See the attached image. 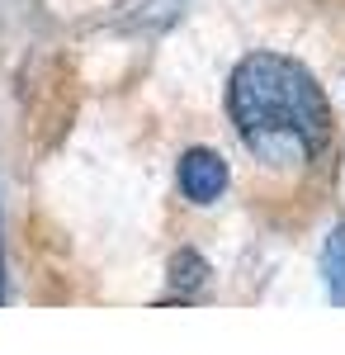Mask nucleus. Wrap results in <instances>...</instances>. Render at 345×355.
Segmentation results:
<instances>
[{
    "label": "nucleus",
    "mask_w": 345,
    "mask_h": 355,
    "mask_svg": "<svg viewBox=\"0 0 345 355\" xmlns=\"http://www.w3.org/2000/svg\"><path fill=\"white\" fill-rule=\"evenodd\" d=\"M180 190L194 199V204H213L218 194L227 190V166L222 157H213V152H185V162H180Z\"/></svg>",
    "instance_id": "2"
},
{
    "label": "nucleus",
    "mask_w": 345,
    "mask_h": 355,
    "mask_svg": "<svg viewBox=\"0 0 345 355\" xmlns=\"http://www.w3.org/2000/svg\"><path fill=\"white\" fill-rule=\"evenodd\" d=\"M321 270H326V284H331V299L345 303V227L331 232L326 256H321Z\"/></svg>",
    "instance_id": "3"
},
{
    "label": "nucleus",
    "mask_w": 345,
    "mask_h": 355,
    "mask_svg": "<svg viewBox=\"0 0 345 355\" xmlns=\"http://www.w3.org/2000/svg\"><path fill=\"white\" fill-rule=\"evenodd\" d=\"M227 105H232V123H237L241 142L265 162H308L331 137L326 95L289 57H246L232 71Z\"/></svg>",
    "instance_id": "1"
},
{
    "label": "nucleus",
    "mask_w": 345,
    "mask_h": 355,
    "mask_svg": "<svg viewBox=\"0 0 345 355\" xmlns=\"http://www.w3.org/2000/svg\"><path fill=\"white\" fill-rule=\"evenodd\" d=\"M204 261L194 256V251H180L175 261H170V279H175V289H199L204 284Z\"/></svg>",
    "instance_id": "4"
}]
</instances>
